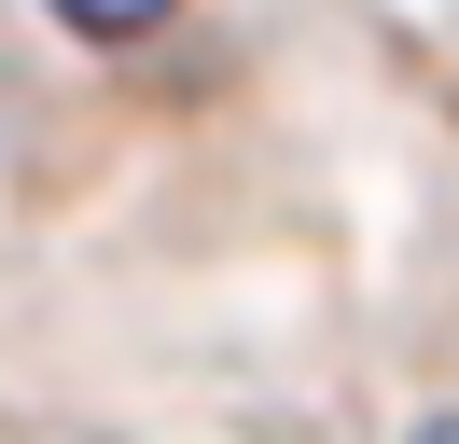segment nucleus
<instances>
[{
    "mask_svg": "<svg viewBox=\"0 0 459 444\" xmlns=\"http://www.w3.org/2000/svg\"><path fill=\"white\" fill-rule=\"evenodd\" d=\"M403 444H459V403H446V416H418V431H403Z\"/></svg>",
    "mask_w": 459,
    "mask_h": 444,
    "instance_id": "f03ea898",
    "label": "nucleus"
},
{
    "mask_svg": "<svg viewBox=\"0 0 459 444\" xmlns=\"http://www.w3.org/2000/svg\"><path fill=\"white\" fill-rule=\"evenodd\" d=\"M42 14H56L70 42H153V28L181 14V0H42Z\"/></svg>",
    "mask_w": 459,
    "mask_h": 444,
    "instance_id": "f257e3e1",
    "label": "nucleus"
}]
</instances>
